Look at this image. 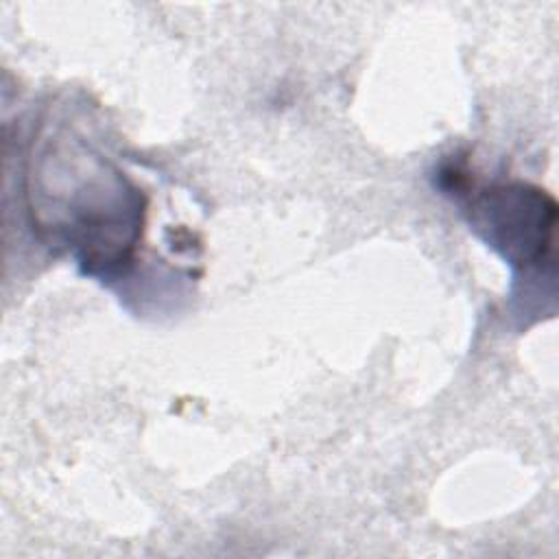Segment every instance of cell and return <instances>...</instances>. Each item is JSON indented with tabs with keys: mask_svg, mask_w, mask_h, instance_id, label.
I'll return each mask as SVG.
<instances>
[{
	"mask_svg": "<svg viewBox=\"0 0 559 559\" xmlns=\"http://www.w3.org/2000/svg\"><path fill=\"white\" fill-rule=\"evenodd\" d=\"M555 203L542 190L513 183L483 190L472 203V221L491 247L518 264H535L552 247Z\"/></svg>",
	"mask_w": 559,
	"mask_h": 559,
	"instance_id": "6da1fadb",
	"label": "cell"
}]
</instances>
